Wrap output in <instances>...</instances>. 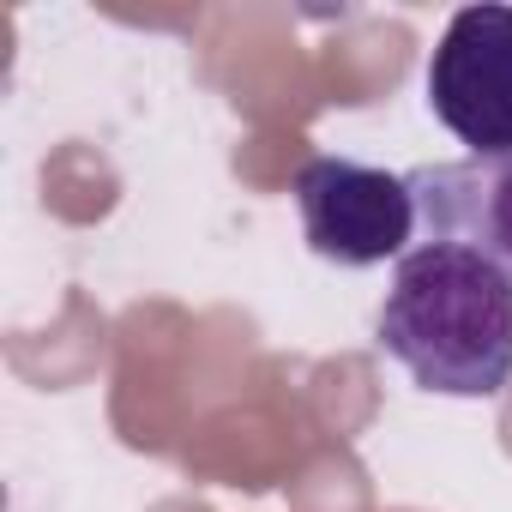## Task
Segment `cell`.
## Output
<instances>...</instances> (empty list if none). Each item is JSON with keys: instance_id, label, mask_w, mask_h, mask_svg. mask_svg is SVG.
Wrapping results in <instances>:
<instances>
[{"instance_id": "cell-1", "label": "cell", "mask_w": 512, "mask_h": 512, "mask_svg": "<svg viewBox=\"0 0 512 512\" xmlns=\"http://www.w3.org/2000/svg\"><path fill=\"white\" fill-rule=\"evenodd\" d=\"M386 356L440 398H494L512 380V278L464 241H416L380 302Z\"/></svg>"}, {"instance_id": "cell-2", "label": "cell", "mask_w": 512, "mask_h": 512, "mask_svg": "<svg viewBox=\"0 0 512 512\" xmlns=\"http://www.w3.org/2000/svg\"><path fill=\"white\" fill-rule=\"evenodd\" d=\"M296 211H302V235L320 260L344 266V272H368L386 260H404L422 211L404 175H386L374 163L356 157H314L296 175Z\"/></svg>"}, {"instance_id": "cell-3", "label": "cell", "mask_w": 512, "mask_h": 512, "mask_svg": "<svg viewBox=\"0 0 512 512\" xmlns=\"http://www.w3.org/2000/svg\"><path fill=\"white\" fill-rule=\"evenodd\" d=\"M434 121L470 157H512V7H464L428 61Z\"/></svg>"}, {"instance_id": "cell-4", "label": "cell", "mask_w": 512, "mask_h": 512, "mask_svg": "<svg viewBox=\"0 0 512 512\" xmlns=\"http://www.w3.org/2000/svg\"><path fill=\"white\" fill-rule=\"evenodd\" d=\"M404 181L422 211V241H464L512 278V157L434 163Z\"/></svg>"}]
</instances>
